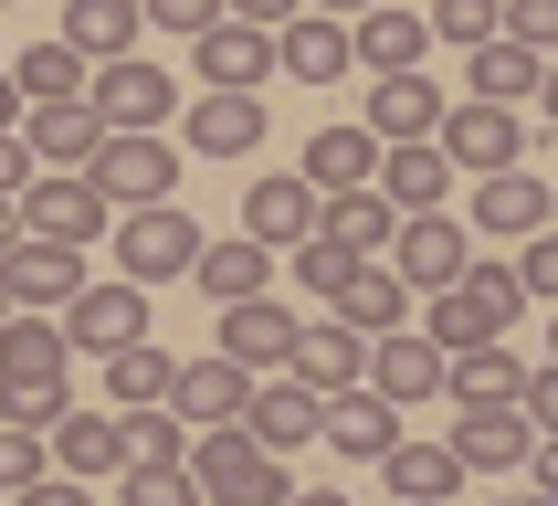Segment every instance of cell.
<instances>
[{"label":"cell","instance_id":"obj_1","mask_svg":"<svg viewBox=\"0 0 558 506\" xmlns=\"http://www.w3.org/2000/svg\"><path fill=\"white\" fill-rule=\"evenodd\" d=\"M106 243H117V275H126V285H180L190 264H201L211 232H201L180 201H137V212L106 221Z\"/></svg>","mask_w":558,"mask_h":506},{"label":"cell","instance_id":"obj_2","mask_svg":"<svg viewBox=\"0 0 558 506\" xmlns=\"http://www.w3.org/2000/svg\"><path fill=\"white\" fill-rule=\"evenodd\" d=\"M190 474H201L211 506H284V496H295V485H284V454L253 443L243 422H211V433L190 443Z\"/></svg>","mask_w":558,"mask_h":506},{"label":"cell","instance_id":"obj_3","mask_svg":"<svg viewBox=\"0 0 558 506\" xmlns=\"http://www.w3.org/2000/svg\"><path fill=\"white\" fill-rule=\"evenodd\" d=\"M85 169H95V190H106L117 212H137V201H169V180H180V169H169V126H106Z\"/></svg>","mask_w":558,"mask_h":506},{"label":"cell","instance_id":"obj_4","mask_svg":"<svg viewBox=\"0 0 558 506\" xmlns=\"http://www.w3.org/2000/svg\"><path fill=\"white\" fill-rule=\"evenodd\" d=\"M0 296H11L22 316H63L74 296H85V243L22 232V243H11V264H0Z\"/></svg>","mask_w":558,"mask_h":506},{"label":"cell","instance_id":"obj_5","mask_svg":"<svg viewBox=\"0 0 558 506\" xmlns=\"http://www.w3.org/2000/svg\"><path fill=\"white\" fill-rule=\"evenodd\" d=\"M390 264H401L411 296H442V285H464L474 232H464V221H442V212H401V232H390Z\"/></svg>","mask_w":558,"mask_h":506},{"label":"cell","instance_id":"obj_6","mask_svg":"<svg viewBox=\"0 0 558 506\" xmlns=\"http://www.w3.org/2000/svg\"><path fill=\"white\" fill-rule=\"evenodd\" d=\"M22 221H32V232H53V243H95V232L117 221V201L95 190V169H43V180L22 190Z\"/></svg>","mask_w":558,"mask_h":506},{"label":"cell","instance_id":"obj_7","mask_svg":"<svg viewBox=\"0 0 558 506\" xmlns=\"http://www.w3.org/2000/svg\"><path fill=\"white\" fill-rule=\"evenodd\" d=\"M180 137L201 158H253V148H264V95H253V85H201L180 106Z\"/></svg>","mask_w":558,"mask_h":506},{"label":"cell","instance_id":"obj_8","mask_svg":"<svg viewBox=\"0 0 558 506\" xmlns=\"http://www.w3.org/2000/svg\"><path fill=\"white\" fill-rule=\"evenodd\" d=\"M442 148H453V169H474V180H485V169H517V158H527V117L496 106V95H464V106L442 117Z\"/></svg>","mask_w":558,"mask_h":506},{"label":"cell","instance_id":"obj_9","mask_svg":"<svg viewBox=\"0 0 558 506\" xmlns=\"http://www.w3.org/2000/svg\"><path fill=\"white\" fill-rule=\"evenodd\" d=\"M63 338H74V348H95V359H117L126 338H148V285H126V275H106V285H95V275H85V296L63 306Z\"/></svg>","mask_w":558,"mask_h":506},{"label":"cell","instance_id":"obj_10","mask_svg":"<svg viewBox=\"0 0 558 506\" xmlns=\"http://www.w3.org/2000/svg\"><path fill=\"white\" fill-rule=\"evenodd\" d=\"M316 212H327V201H316L306 169H253V190H243V232H253V243H275V253L306 243Z\"/></svg>","mask_w":558,"mask_h":506},{"label":"cell","instance_id":"obj_11","mask_svg":"<svg viewBox=\"0 0 558 506\" xmlns=\"http://www.w3.org/2000/svg\"><path fill=\"white\" fill-rule=\"evenodd\" d=\"M85 95H95V117H106V126H169V106H180V85H169L148 53L95 63V74H85Z\"/></svg>","mask_w":558,"mask_h":506},{"label":"cell","instance_id":"obj_12","mask_svg":"<svg viewBox=\"0 0 558 506\" xmlns=\"http://www.w3.org/2000/svg\"><path fill=\"white\" fill-rule=\"evenodd\" d=\"M295 338H306V327H295L275 296H232V306H221V359H243L253 380L295 370Z\"/></svg>","mask_w":558,"mask_h":506},{"label":"cell","instance_id":"obj_13","mask_svg":"<svg viewBox=\"0 0 558 506\" xmlns=\"http://www.w3.org/2000/svg\"><path fill=\"white\" fill-rule=\"evenodd\" d=\"M43 443H53V474H85V485H117L126 474V411H74L63 401V422Z\"/></svg>","mask_w":558,"mask_h":506},{"label":"cell","instance_id":"obj_14","mask_svg":"<svg viewBox=\"0 0 558 506\" xmlns=\"http://www.w3.org/2000/svg\"><path fill=\"white\" fill-rule=\"evenodd\" d=\"M474 232H485V243H527V232H548V180H537L527 158L474 180Z\"/></svg>","mask_w":558,"mask_h":506},{"label":"cell","instance_id":"obj_15","mask_svg":"<svg viewBox=\"0 0 558 506\" xmlns=\"http://www.w3.org/2000/svg\"><path fill=\"white\" fill-rule=\"evenodd\" d=\"M275 74H295V85H338V74H359L348 22H338V11H295V22L275 32Z\"/></svg>","mask_w":558,"mask_h":506},{"label":"cell","instance_id":"obj_16","mask_svg":"<svg viewBox=\"0 0 558 506\" xmlns=\"http://www.w3.org/2000/svg\"><path fill=\"white\" fill-rule=\"evenodd\" d=\"M442 117H453V95L422 85V63H411V74H379L369 85V117L359 126H369L379 148H401V137H442Z\"/></svg>","mask_w":558,"mask_h":506},{"label":"cell","instance_id":"obj_17","mask_svg":"<svg viewBox=\"0 0 558 506\" xmlns=\"http://www.w3.org/2000/svg\"><path fill=\"white\" fill-rule=\"evenodd\" d=\"M316 422H327V390H306L295 370L253 380V401H243V433H253V443H275V454H295V443H316Z\"/></svg>","mask_w":558,"mask_h":506},{"label":"cell","instance_id":"obj_18","mask_svg":"<svg viewBox=\"0 0 558 506\" xmlns=\"http://www.w3.org/2000/svg\"><path fill=\"white\" fill-rule=\"evenodd\" d=\"M453 454H464V474H517V465L537 454L527 401H474V411H464V433H453Z\"/></svg>","mask_w":558,"mask_h":506},{"label":"cell","instance_id":"obj_19","mask_svg":"<svg viewBox=\"0 0 558 506\" xmlns=\"http://www.w3.org/2000/svg\"><path fill=\"white\" fill-rule=\"evenodd\" d=\"M63 359H74V338H63V316H0V390H53Z\"/></svg>","mask_w":558,"mask_h":506},{"label":"cell","instance_id":"obj_20","mask_svg":"<svg viewBox=\"0 0 558 506\" xmlns=\"http://www.w3.org/2000/svg\"><path fill=\"white\" fill-rule=\"evenodd\" d=\"M243 401H253V370L243 359H180V380H169V411H180V422H201V433H211V422H243Z\"/></svg>","mask_w":558,"mask_h":506},{"label":"cell","instance_id":"obj_21","mask_svg":"<svg viewBox=\"0 0 558 506\" xmlns=\"http://www.w3.org/2000/svg\"><path fill=\"white\" fill-rule=\"evenodd\" d=\"M442 370H453V359H442L433 338H401V327L369 338V390H379V401H401V411L442 401Z\"/></svg>","mask_w":558,"mask_h":506},{"label":"cell","instance_id":"obj_22","mask_svg":"<svg viewBox=\"0 0 558 506\" xmlns=\"http://www.w3.org/2000/svg\"><path fill=\"white\" fill-rule=\"evenodd\" d=\"M327 306H338L359 338H390V327L411 316V285H401V264H390V253H359V264H348V285L327 296Z\"/></svg>","mask_w":558,"mask_h":506},{"label":"cell","instance_id":"obj_23","mask_svg":"<svg viewBox=\"0 0 558 506\" xmlns=\"http://www.w3.org/2000/svg\"><path fill=\"white\" fill-rule=\"evenodd\" d=\"M316 433L338 443L348 465H379V454L401 443V401H379L369 380H359V390H327V422H316Z\"/></svg>","mask_w":558,"mask_h":506},{"label":"cell","instance_id":"obj_24","mask_svg":"<svg viewBox=\"0 0 558 506\" xmlns=\"http://www.w3.org/2000/svg\"><path fill=\"white\" fill-rule=\"evenodd\" d=\"M22 137L43 169H85L95 137H106V117H95V95H53V106H22Z\"/></svg>","mask_w":558,"mask_h":506},{"label":"cell","instance_id":"obj_25","mask_svg":"<svg viewBox=\"0 0 558 506\" xmlns=\"http://www.w3.org/2000/svg\"><path fill=\"white\" fill-rule=\"evenodd\" d=\"M379 474H390V496L401 506H453L464 496V454H453V443H390V454H379Z\"/></svg>","mask_w":558,"mask_h":506},{"label":"cell","instance_id":"obj_26","mask_svg":"<svg viewBox=\"0 0 558 506\" xmlns=\"http://www.w3.org/2000/svg\"><path fill=\"white\" fill-rule=\"evenodd\" d=\"M348 43H359V63H369V74H411V63H422V43H433V22H422L411 0H369V11L348 22Z\"/></svg>","mask_w":558,"mask_h":506},{"label":"cell","instance_id":"obj_27","mask_svg":"<svg viewBox=\"0 0 558 506\" xmlns=\"http://www.w3.org/2000/svg\"><path fill=\"white\" fill-rule=\"evenodd\" d=\"M379 190H390V212H442V190H453V148H442V137H401V148H379Z\"/></svg>","mask_w":558,"mask_h":506},{"label":"cell","instance_id":"obj_28","mask_svg":"<svg viewBox=\"0 0 558 506\" xmlns=\"http://www.w3.org/2000/svg\"><path fill=\"white\" fill-rule=\"evenodd\" d=\"M190 53H201V85H264V74H275V32H264V22H232V11H221V22L201 32Z\"/></svg>","mask_w":558,"mask_h":506},{"label":"cell","instance_id":"obj_29","mask_svg":"<svg viewBox=\"0 0 558 506\" xmlns=\"http://www.w3.org/2000/svg\"><path fill=\"white\" fill-rule=\"evenodd\" d=\"M295 380H306V390H359V380H369V338L327 306V327L295 338Z\"/></svg>","mask_w":558,"mask_h":506},{"label":"cell","instance_id":"obj_30","mask_svg":"<svg viewBox=\"0 0 558 506\" xmlns=\"http://www.w3.org/2000/svg\"><path fill=\"white\" fill-rule=\"evenodd\" d=\"M137 32H148V11H137V0H63V43H74L85 63L137 53Z\"/></svg>","mask_w":558,"mask_h":506},{"label":"cell","instance_id":"obj_31","mask_svg":"<svg viewBox=\"0 0 558 506\" xmlns=\"http://www.w3.org/2000/svg\"><path fill=\"white\" fill-rule=\"evenodd\" d=\"M442 390H453L464 411H474V401H527V359H517L506 338H485V348H453Z\"/></svg>","mask_w":558,"mask_h":506},{"label":"cell","instance_id":"obj_32","mask_svg":"<svg viewBox=\"0 0 558 506\" xmlns=\"http://www.w3.org/2000/svg\"><path fill=\"white\" fill-rule=\"evenodd\" d=\"M316 232L348 253H390V232H401V212H390V190H327V212H316Z\"/></svg>","mask_w":558,"mask_h":506},{"label":"cell","instance_id":"obj_33","mask_svg":"<svg viewBox=\"0 0 558 506\" xmlns=\"http://www.w3.org/2000/svg\"><path fill=\"white\" fill-rule=\"evenodd\" d=\"M306 180H316V201H327V190H369L379 180V137L369 126H316L306 137Z\"/></svg>","mask_w":558,"mask_h":506},{"label":"cell","instance_id":"obj_34","mask_svg":"<svg viewBox=\"0 0 558 506\" xmlns=\"http://www.w3.org/2000/svg\"><path fill=\"white\" fill-rule=\"evenodd\" d=\"M537 74H548V53H527V43H474L464 53V95H496V106H527L537 95Z\"/></svg>","mask_w":558,"mask_h":506},{"label":"cell","instance_id":"obj_35","mask_svg":"<svg viewBox=\"0 0 558 506\" xmlns=\"http://www.w3.org/2000/svg\"><path fill=\"white\" fill-rule=\"evenodd\" d=\"M422 338L453 359V348H485V338H506V316L474 296V285H442V296H422Z\"/></svg>","mask_w":558,"mask_h":506},{"label":"cell","instance_id":"obj_36","mask_svg":"<svg viewBox=\"0 0 558 506\" xmlns=\"http://www.w3.org/2000/svg\"><path fill=\"white\" fill-rule=\"evenodd\" d=\"M190 275H201V296H211V306H232V296H264V285H275V243H201V264H190Z\"/></svg>","mask_w":558,"mask_h":506},{"label":"cell","instance_id":"obj_37","mask_svg":"<svg viewBox=\"0 0 558 506\" xmlns=\"http://www.w3.org/2000/svg\"><path fill=\"white\" fill-rule=\"evenodd\" d=\"M169 380H180V359L158 338H126L117 359H106V401L117 411H148V401H169Z\"/></svg>","mask_w":558,"mask_h":506},{"label":"cell","instance_id":"obj_38","mask_svg":"<svg viewBox=\"0 0 558 506\" xmlns=\"http://www.w3.org/2000/svg\"><path fill=\"white\" fill-rule=\"evenodd\" d=\"M85 74H95V63L74 53L63 32H53V43H32V53H11V85H22V106H53V95H85Z\"/></svg>","mask_w":558,"mask_h":506},{"label":"cell","instance_id":"obj_39","mask_svg":"<svg viewBox=\"0 0 558 506\" xmlns=\"http://www.w3.org/2000/svg\"><path fill=\"white\" fill-rule=\"evenodd\" d=\"M126 465H190V422H180L169 401L126 411Z\"/></svg>","mask_w":558,"mask_h":506},{"label":"cell","instance_id":"obj_40","mask_svg":"<svg viewBox=\"0 0 558 506\" xmlns=\"http://www.w3.org/2000/svg\"><path fill=\"white\" fill-rule=\"evenodd\" d=\"M117 506H211L190 465H126L117 474Z\"/></svg>","mask_w":558,"mask_h":506},{"label":"cell","instance_id":"obj_41","mask_svg":"<svg viewBox=\"0 0 558 506\" xmlns=\"http://www.w3.org/2000/svg\"><path fill=\"white\" fill-rule=\"evenodd\" d=\"M422 22H433V43H496L506 32V0H433V11H422Z\"/></svg>","mask_w":558,"mask_h":506},{"label":"cell","instance_id":"obj_42","mask_svg":"<svg viewBox=\"0 0 558 506\" xmlns=\"http://www.w3.org/2000/svg\"><path fill=\"white\" fill-rule=\"evenodd\" d=\"M32 474H53V443L32 433V422H0V496H22Z\"/></svg>","mask_w":558,"mask_h":506},{"label":"cell","instance_id":"obj_43","mask_svg":"<svg viewBox=\"0 0 558 506\" xmlns=\"http://www.w3.org/2000/svg\"><path fill=\"white\" fill-rule=\"evenodd\" d=\"M464 285H474V296H485V306L506 316V327H517V306H527V275H517L506 253H474V264H464Z\"/></svg>","mask_w":558,"mask_h":506},{"label":"cell","instance_id":"obj_44","mask_svg":"<svg viewBox=\"0 0 558 506\" xmlns=\"http://www.w3.org/2000/svg\"><path fill=\"white\" fill-rule=\"evenodd\" d=\"M506 43H527V53H558V0H506Z\"/></svg>","mask_w":558,"mask_h":506},{"label":"cell","instance_id":"obj_45","mask_svg":"<svg viewBox=\"0 0 558 506\" xmlns=\"http://www.w3.org/2000/svg\"><path fill=\"white\" fill-rule=\"evenodd\" d=\"M137 11H148L158 32H180V43H201V32L221 22V0H137Z\"/></svg>","mask_w":558,"mask_h":506},{"label":"cell","instance_id":"obj_46","mask_svg":"<svg viewBox=\"0 0 558 506\" xmlns=\"http://www.w3.org/2000/svg\"><path fill=\"white\" fill-rule=\"evenodd\" d=\"M517 275H527V296H548V306H558V221H548V232H527Z\"/></svg>","mask_w":558,"mask_h":506},{"label":"cell","instance_id":"obj_47","mask_svg":"<svg viewBox=\"0 0 558 506\" xmlns=\"http://www.w3.org/2000/svg\"><path fill=\"white\" fill-rule=\"evenodd\" d=\"M32 180H43V158H32V137H22V126H0V190L22 201Z\"/></svg>","mask_w":558,"mask_h":506},{"label":"cell","instance_id":"obj_48","mask_svg":"<svg viewBox=\"0 0 558 506\" xmlns=\"http://www.w3.org/2000/svg\"><path fill=\"white\" fill-rule=\"evenodd\" d=\"M11 506H85V474H32Z\"/></svg>","mask_w":558,"mask_h":506},{"label":"cell","instance_id":"obj_49","mask_svg":"<svg viewBox=\"0 0 558 506\" xmlns=\"http://www.w3.org/2000/svg\"><path fill=\"white\" fill-rule=\"evenodd\" d=\"M527 422H537V433H558V359H548V370H527Z\"/></svg>","mask_w":558,"mask_h":506},{"label":"cell","instance_id":"obj_50","mask_svg":"<svg viewBox=\"0 0 558 506\" xmlns=\"http://www.w3.org/2000/svg\"><path fill=\"white\" fill-rule=\"evenodd\" d=\"M221 11H232V22H264V32H284L295 11H306V0H221Z\"/></svg>","mask_w":558,"mask_h":506},{"label":"cell","instance_id":"obj_51","mask_svg":"<svg viewBox=\"0 0 558 506\" xmlns=\"http://www.w3.org/2000/svg\"><path fill=\"white\" fill-rule=\"evenodd\" d=\"M527 474H537V496H558V433H537V454H527Z\"/></svg>","mask_w":558,"mask_h":506},{"label":"cell","instance_id":"obj_52","mask_svg":"<svg viewBox=\"0 0 558 506\" xmlns=\"http://www.w3.org/2000/svg\"><path fill=\"white\" fill-rule=\"evenodd\" d=\"M32 221H22V201H11V190H0V264H11V243H22Z\"/></svg>","mask_w":558,"mask_h":506},{"label":"cell","instance_id":"obj_53","mask_svg":"<svg viewBox=\"0 0 558 506\" xmlns=\"http://www.w3.org/2000/svg\"><path fill=\"white\" fill-rule=\"evenodd\" d=\"M0 126H22V85H11V63H0Z\"/></svg>","mask_w":558,"mask_h":506},{"label":"cell","instance_id":"obj_54","mask_svg":"<svg viewBox=\"0 0 558 506\" xmlns=\"http://www.w3.org/2000/svg\"><path fill=\"white\" fill-rule=\"evenodd\" d=\"M284 506H348V496H338V485H306V496H284Z\"/></svg>","mask_w":558,"mask_h":506},{"label":"cell","instance_id":"obj_55","mask_svg":"<svg viewBox=\"0 0 558 506\" xmlns=\"http://www.w3.org/2000/svg\"><path fill=\"white\" fill-rule=\"evenodd\" d=\"M537 106H548V117H558V53H548V74H537Z\"/></svg>","mask_w":558,"mask_h":506},{"label":"cell","instance_id":"obj_56","mask_svg":"<svg viewBox=\"0 0 558 506\" xmlns=\"http://www.w3.org/2000/svg\"><path fill=\"white\" fill-rule=\"evenodd\" d=\"M306 11H338V22H359V11H369V0H306Z\"/></svg>","mask_w":558,"mask_h":506},{"label":"cell","instance_id":"obj_57","mask_svg":"<svg viewBox=\"0 0 558 506\" xmlns=\"http://www.w3.org/2000/svg\"><path fill=\"white\" fill-rule=\"evenodd\" d=\"M548 221H558V180H548Z\"/></svg>","mask_w":558,"mask_h":506},{"label":"cell","instance_id":"obj_58","mask_svg":"<svg viewBox=\"0 0 558 506\" xmlns=\"http://www.w3.org/2000/svg\"><path fill=\"white\" fill-rule=\"evenodd\" d=\"M0 316H11V296H0Z\"/></svg>","mask_w":558,"mask_h":506},{"label":"cell","instance_id":"obj_59","mask_svg":"<svg viewBox=\"0 0 558 506\" xmlns=\"http://www.w3.org/2000/svg\"><path fill=\"white\" fill-rule=\"evenodd\" d=\"M548 348H558V327H548Z\"/></svg>","mask_w":558,"mask_h":506},{"label":"cell","instance_id":"obj_60","mask_svg":"<svg viewBox=\"0 0 558 506\" xmlns=\"http://www.w3.org/2000/svg\"><path fill=\"white\" fill-rule=\"evenodd\" d=\"M537 506H558V496H537Z\"/></svg>","mask_w":558,"mask_h":506},{"label":"cell","instance_id":"obj_61","mask_svg":"<svg viewBox=\"0 0 558 506\" xmlns=\"http://www.w3.org/2000/svg\"><path fill=\"white\" fill-rule=\"evenodd\" d=\"M0 506H11V496H0Z\"/></svg>","mask_w":558,"mask_h":506}]
</instances>
